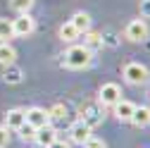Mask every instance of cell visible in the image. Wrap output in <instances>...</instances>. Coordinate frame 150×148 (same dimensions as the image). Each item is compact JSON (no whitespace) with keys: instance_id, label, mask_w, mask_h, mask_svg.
I'll return each mask as SVG.
<instances>
[{"instance_id":"5b68a950","label":"cell","mask_w":150,"mask_h":148,"mask_svg":"<svg viewBox=\"0 0 150 148\" xmlns=\"http://www.w3.org/2000/svg\"><path fill=\"white\" fill-rule=\"evenodd\" d=\"M79 115H81V122H86L91 129L96 127V124H100V122H103L100 107H98V105H93V103H83V105L79 107Z\"/></svg>"},{"instance_id":"484cf974","label":"cell","mask_w":150,"mask_h":148,"mask_svg":"<svg viewBox=\"0 0 150 148\" xmlns=\"http://www.w3.org/2000/svg\"><path fill=\"white\" fill-rule=\"evenodd\" d=\"M38 148H48V146H38Z\"/></svg>"},{"instance_id":"277c9868","label":"cell","mask_w":150,"mask_h":148,"mask_svg":"<svg viewBox=\"0 0 150 148\" xmlns=\"http://www.w3.org/2000/svg\"><path fill=\"white\" fill-rule=\"evenodd\" d=\"M98 100H100V105L103 107H112L117 100H122V88L117 86V84H103L100 86V96H98Z\"/></svg>"},{"instance_id":"5bb4252c","label":"cell","mask_w":150,"mask_h":148,"mask_svg":"<svg viewBox=\"0 0 150 148\" xmlns=\"http://www.w3.org/2000/svg\"><path fill=\"white\" fill-rule=\"evenodd\" d=\"M103 33H96V31H86L83 33V48H88L91 53L93 50H98V48H103Z\"/></svg>"},{"instance_id":"603a6c76","label":"cell","mask_w":150,"mask_h":148,"mask_svg":"<svg viewBox=\"0 0 150 148\" xmlns=\"http://www.w3.org/2000/svg\"><path fill=\"white\" fill-rule=\"evenodd\" d=\"M83 146H86V148H107V146H105V141H103V139H96V136H91Z\"/></svg>"},{"instance_id":"d4e9b609","label":"cell","mask_w":150,"mask_h":148,"mask_svg":"<svg viewBox=\"0 0 150 148\" xmlns=\"http://www.w3.org/2000/svg\"><path fill=\"white\" fill-rule=\"evenodd\" d=\"M48 148H69V143H64V141H60V139H55Z\"/></svg>"},{"instance_id":"7402d4cb","label":"cell","mask_w":150,"mask_h":148,"mask_svg":"<svg viewBox=\"0 0 150 148\" xmlns=\"http://www.w3.org/2000/svg\"><path fill=\"white\" fill-rule=\"evenodd\" d=\"M10 143V129L5 124H0V148H5Z\"/></svg>"},{"instance_id":"8992f818","label":"cell","mask_w":150,"mask_h":148,"mask_svg":"<svg viewBox=\"0 0 150 148\" xmlns=\"http://www.w3.org/2000/svg\"><path fill=\"white\" fill-rule=\"evenodd\" d=\"M12 26H14V36H31L33 29H36V22L26 12V14H19L17 19H12Z\"/></svg>"},{"instance_id":"2e32d148","label":"cell","mask_w":150,"mask_h":148,"mask_svg":"<svg viewBox=\"0 0 150 148\" xmlns=\"http://www.w3.org/2000/svg\"><path fill=\"white\" fill-rule=\"evenodd\" d=\"M17 60V50L10 46V43H0V65H12Z\"/></svg>"},{"instance_id":"52a82bcc","label":"cell","mask_w":150,"mask_h":148,"mask_svg":"<svg viewBox=\"0 0 150 148\" xmlns=\"http://www.w3.org/2000/svg\"><path fill=\"white\" fill-rule=\"evenodd\" d=\"M24 115H26V124H31V127H36V129L50 124L48 110H43V107H29V110H24Z\"/></svg>"},{"instance_id":"3957f363","label":"cell","mask_w":150,"mask_h":148,"mask_svg":"<svg viewBox=\"0 0 150 148\" xmlns=\"http://www.w3.org/2000/svg\"><path fill=\"white\" fill-rule=\"evenodd\" d=\"M148 33H150V29H148V24H145L143 19L129 22V24H126V31H124V36H126L131 43H141V41H145Z\"/></svg>"},{"instance_id":"e0dca14e","label":"cell","mask_w":150,"mask_h":148,"mask_svg":"<svg viewBox=\"0 0 150 148\" xmlns=\"http://www.w3.org/2000/svg\"><path fill=\"white\" fill-rule=\"evenodd\" d=\"M79 36H81V33H79L76 29H74V26H71V22H67V24H62V26H60V38H62V41H67V43L76 41Z\"/></svg>"},{"instance_id":"9a60e30c","label":"cell","mask_w":150,"mask_h":148,"mask_svg":"<svg viewBox=\"0 0 150 148\" xmlns=\"http://www.w3.org/2000/svg\"><path fill=\"white\" fill-rule=\"evenodd\" d=\"M10 38H14L12 19H7V17H0V43H10Z\"/></svg>"},{"instance_id":"4fadbf2b","label":"cell","mask_w":150,"mask_h":148,"mask_svg":"<svg viewBox=\"0 0 150 148\" xmlns=\"http://www.w3.org/2000/svg\"><path fill=\"white\" fill-rule=\"evenodd\" d=\"M69 22H71V26L76 29L79 33H86V31H91V17H88L86 12H76V14H74Z\"/></svg>"},{"instance_id":"7a4b0ae2","label":"cell","mask_w":150,"mask_h":148,"mask_svg":"<svg viewBox=\"0 0 150 148\" xmlns=\"http://www.w3.org/2000/svg\"><path fill=\"white\" fill-rule=\"evenodd\" d=\"M124 79H126V84H131V86H143V84L150 81V72H148V67L141 65V62H129V65L124 67Z\"/></svg>"},{"instance_id":"9c48e42d","label":"cell","mask_w":150,"mask_h":148,"mask_svg":"<svg viewBox=\"0 0 150 148\" xmlns=\"http://www.w3.org/2000/svg\"><path fill=\"white\" fill-rule=\"evenodd\" d=\"M26 122V115H24V110H19V107H14V110H7V115H5V127L7 129H19L22 124Z\"/></svg>"},{"instance_id":"7c38bea8","label":"cell","mask_w":150,"mask_h":148,"mask_svg":"<svg viewBox=\"0 0 150 148\" xmlns=\"http://www.w3.org/2000/svg\"><path fill=\"white\" fill-rule=\"evenodd\" d=\"M129 122H134L138 129H141V127H148V124H150V107H148V105H141V107L136 105V107H134V115H131Z\"/></svg>"},{"instance_id":"ffe728a7","label":"cell","mask_w":150,"mask_h":148,"mask_svg":"<svg viewBox=\"0 0 150 148\" xmlns=\"http://www.w3.org/2000/svg\"><path fill=\"white\" fill-rule=\"evenodd\" d=\"M5 81H10V84H19L22 81V69H17L14 62L7 65V69H5Z\"/></svg>"},{"instance_id":"ac0fdd59","label":"cell","mask_w":150,"mask_h":148,"mask_svg":"<svg viewBox=\"0 0 150 148\" xmlns=\"http://www.w3.org/2000/svg\"><path fill=\"white\" fill-rule=\"evenodd\" d=\"M33 3H36V0H10V7L14 12H19V14H26L33 7Z\"/></svg>"},{"instance_id":"d6986e66","label":"cell","mask_w":150,"mask_h":148,"mask_svg":"<svg viewBox=\"0 0 150 148\" xmlns=\"http://www.w3.org/2000/svg\"><path fill=\"white\" fill-rule=\"evenodd\" d=\"M17 132H19V139H22V141H36V132H38V129L24 122L19 129H17Z\"/></svg>"},{"instance_id":"6da1fadb","label":"cell","mask_w":150,"mask_h":148,"mask_svg":"<svg viewBox=\"0 0 150 148\" xmlns=\"http://www.w3.org/2000/svg\"><path fill=\"white\" fill-rule=\"evenodd\" d=\"M91 60H93V53L83 46H71L64 53V67H69V69H83L91 65Z\"/></svg>"},{"instance_id":"30bf717a","label":"cell","mask_w":150,"mask_h":148,"mask_svg":"<svg viewBox=\"0 0 150 148\" xmlns=\"http://www.w3.org/2000/svg\"><path fill=\"white\" fill-rule=\"evenodd\" d=\"M112 107H115V117H117V120L129 122V120H131V115H134V107H136V105L131 103V100H117Z\"/></svg>"},{"instance_id":"cb8c5ba5","label":"cell","mask_w":150,"mask_h":148,"mask_svg":"<svg viewBox=\"0 0 150 148\" xmlns=\"http://www.w3.org/2000/svg\"><path fill=\"white\" fill-rule=\"evenodd\" d=\"M141 12H143V17H150V0H141Z\"/></svg>"},{"instance_id":"44dd1931","label":"cell","mask_w":150,"mask_h":148,"mask_svg":"<svg viewBox=\"0 0 150 148\" xmlns=\"http://www.w3.org/2000/svg\"><path fill=\"white\" fill-rule=\"evenodd\" d=\"M48 117H50V120H64V117H67V105L55 103V105L48 110Z\"/></svg>"},{"instance_id":"8fae6325","label":"cell","mask_w":150,"mask_h":148,"mask_svg":"<svg viewBox=\"0 0 150 148\" xmlns=\"http://www.w3.org/2000/svg\"><path fill=\"white\" fill-rule=\"evenodd\" d=\"M55 139H57V129L50 127V124L41 127L38 132H36V143H38V146H50Z\"/></svg>"},{"instance_id":"ba28073f","label":"cell","mask_w":150,"mask_h":148,"mask_svg":"<svg viewBox=\"0 0 150 148\" xmlns=\"http://www.w3.org/2000/svg\"><path fill=\"white\" fill-rule=\"evenodd\" d=\"M69 136H71V141H74V143H81V146H83V143L93 136V129H91L86 122H81V120H79V122H74V124H71Z\"/></svg>"}]
</instances>
